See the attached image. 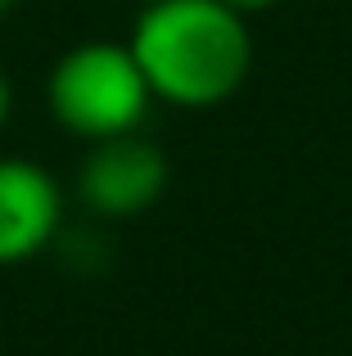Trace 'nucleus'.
Masks as SVG:
<instances>
[{
	"label": "nucleus",
	"mask_w": 352,
	"mask_h": 356,
	"mask_svg": "<svg viewBox=\"0 0 352 356\" xmlns=\"http://www.w3.org/2000/svg\"><path fill=\"white\" fill-rule=\"evenodd\" d=\"M141 5H150V0H141Z\"/></svg>",
	"instance_id": "obj_8"
},
{
	"label": "nucleus",
	"mask_w": 352,
	"mask_h": 356,
	"mask_svg": "<svg viewBox=\"0 0 352 356\" xmlns=\"http://www.w3.org/2000/svg\"><path fill=\"white\" fill-rule=\"evenodd\" d=\"M168 176H172L168 154L150 136L131 131V136H113L86 149L77 167V199L95 217L127 221L150 212L163 199Z\"/></svg>",
	"instance_id": "obj_3"
},
{
	"label": "nucleus",
	"mask_w": 352,
	"mask_h": 356,
	"mask_svg": "<svg viewBox=\"0 0 352 356\" xmlns=\"http://www.w3.org/2000/svg\"><path fill=\"white\" fill-rule=\"evenodd\" d=\"M63 221V190L32 158H0V266L50 248Z\"/></svg>",
	"instance_id": "obj_4"
},
{
	"label": "nucleus",
	"mask_w": 352,
	"mask_h": 356,
	"mask_svg": "<svg viewBox=\"0 0 352 356\" xmlns=\"http://www.w3.org/2000/svg\"><path fill=\"white\" fill-rule=\"evenodd\" d=\"M14 5H23V0H0V9H14Z\"/></svg>",
	"instance_id": "obj_7"
},
{
	"label": "nucleus",
	"mask_w": 352,
	"mask_h": 356,
	"mask_svg": "<svg viewBox=\"0 0 352 356\" xmlns=\"http://www.w3.org/2000/svg\"><path fill=\"white\" fill-rule=\"evenodd\" d=\"M159 104L127 41H77L45 77V108L86 145L131 136Z\"/></svg>",
	"instance_id": "obj_2"
},
{
	"label": "nucleus",
	"mask_w": 352,
	"mask_h": 356,
	"mask_svg": "<svg viewBox=\"0 0 352 356\" xmlns=\"http://www.w3.org/2000/svg\"><path fill=\"white\" fill-rule=\"evenodd\" d=\"M127 45L154 99L190 113L235 99L253 72V27L221 0H150Z\"/></svg>",
	"instance_id": "obj_1"
},
{
	"label": "nucleus",
	"mask_w": 352,
	"mask_h": 356,
	"mask_svg": "<svg viewBox=\"0 0 352 356\" xmlns=\"http://www.w3.org/2000/svg\"><path fill=\"white\" fill-rule=\"evenodd\" d=\"M9 113H14V90H9V77H5V68H0V131H5Z\"/></svg>",
	"instance_id": "obj_6"
},
{
	"label": "nucleus",
	"mask_w": 352,
	"mask_h": 356,
	"mask_svg": "<svg viewBox=\"0 0 352 356\" xmlns=\"http://www.w3.org/2000/svg\"><path fill=\"white\" fill-rule=\"evenodd\" d=\"M221 5H230V9H239L244 18H253V14H266V9H275L280 0H221Z\"/></svg>",
	"instance_id": "obj_5"
}]
</instances>
